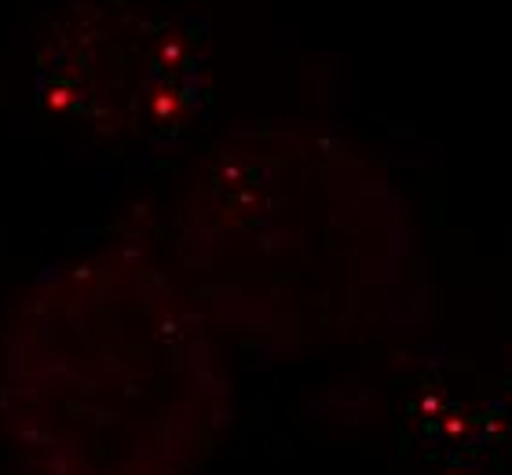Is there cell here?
Segmentation results:
<instances>
[{
  "mask_svg": "<svg viewBox=\"0 0 512 475\" xmlns=\"http://www.w3.org/2000/svg\"><path fill=\"white\" fill-rule=\"evenodd\" d=\"M77 99H81L77 88L70 85V81H63V77H59V81H44L41 85V103L48 106L52 114H66V110H74Z\"/></svg>",
  "mask_w": 512,
  "mask_h": 475,
  "instance_id": "obj_1",
  "label": "cell"
}]
</instances>
